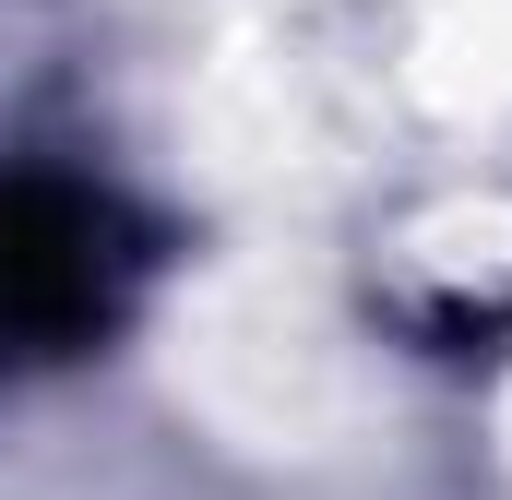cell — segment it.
<instances>
[{
    "instance_id": "6da1fadb",
    "label": "cell",
    "mask_w": 512,
    "mask_h": 500,
    "mask_svg": "<svg viewBox=\"0 0 512 500\" xmlns=\"http://www.w3.org/2000/svg\"><path fill=\"white\" fill-rule=\"evenodd\" d=\"M143 215L96 179H0V370H60L84 346H108L143 298Z\"/></svg>"
}]
</instances>
